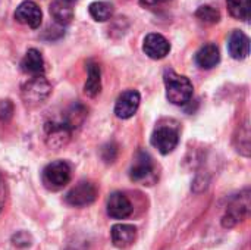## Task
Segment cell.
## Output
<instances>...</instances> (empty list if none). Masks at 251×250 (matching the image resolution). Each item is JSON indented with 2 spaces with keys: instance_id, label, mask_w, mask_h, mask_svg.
<instances>
[{
  "instance_id": "1",
  "label": "cell",
  "mask_w": 251,
  "mask_h": 250,
  "mask_svg": "<svg viewBox=\"0 0 251 250\" xmlns=\"http://www.w3.org/2000/svg\"><path fill=\"white\" fill-rule=\"evenodd\" d=\"M163 81L166 87V97L172 105L182 106L193 99L194 87L187 77L176 74L174 69H166Z\"/></svg>"
},
{
  "instance_id": "2",
  "label": "cell",
  "mask_w": 251,
  "mask_h": 250,
  "mask_svg": "<svg viewBox=\"0 0 251 250\" xmlns=\"http://www.w3.org/2000/svg\"><path fill=\"white\" fill-rule=\"evenodd\" d=\"M151 144L162 153L169 155L179 143V128L175 121H162L151 134Z\"/></svg>"
},
{
  "instance_id": "3",
  "label": "cell",
  "mask_w": 251,
  "mask_h": 250,
  "mask_svg": "<svg viewBox=\"0 0 251 250\" xmlns=\"http://www.w3.org/2000/svg\"><path fill=\"white\" fill-rule=\"evenodd\" d=\"M51 93V84L44 75H35L29 78L21 87V97L24 103L29 108L43 105Z\"/></svg>"
},
{
  "instance_id": "4",
  "label": "cell",
  "mask_w": 251,
  "mask_h": 250,
  "mask_svg": "<svg viewBox=\"0 0 251 250\" xmlns=\"http://www.w3.org/2000/svg\"><path fill=\"white\" fill-rule=\"evenodd\" d=\"M71 175H72V171L68 162L54 161L43 169L41 181L47 190L57 192V190H62L66 184H69Z\"/></svg>"
},
{
  "instance_id": "5",
  "label": "cell",
  "mask_w": 251,
  "mask_h": 250,
  "mask_svg": "<svg viewBox=\"0 0 251 250\" xmlns=\"http://www.w3.org/2000/svg\"><path fill=\"white\" fill-rule=\"evenodd\" d=\"M250 215V190H244L240 193L228 206L224 218L222 227L224 228H234L240 222H243Z\"/></svg>"
},
{
  "instance_id": "6",
  "label": "cell",
  "mask_w": 251,
  "mask_h": 250,
  "mask_svg": "<svg viewBox=\"0 0 251 250\" xmlns=\"http://www.w3.org/2000/svg\"><path fill=\"white\" fill-rule=\"evenodd\" d=\"M97 199V189L90 181H79L75 187H72L68 194L65 196V200L68 205L75 208H84L91 205Z\"/></svg>"
},
{
  "instance_id": "7",
  "label": "cell",
  "mask_w": 251,
  "mask_h": 250,
  "mask_svg": "<svg viewBox=\"0 0 251 250\" xmlns=\"http://www.w3.org/2000/svg\"><path fill=\"white\" fill-rule=\"evenodd\" d=\"M44 130H46V144L50 149H54V150L62 149L71 140L72 130L63 121H51V122H47L46 127H44Z\"/></svg>"
},
{
  "instance_id": "8",
  "label": "cell",
  "mask_w": 251,
  "mask_h": 250,
  "mask_svg": "<svg viewBox=\"0 0 251 250\" xmlns=\"http://www.w3.org/2000/svg\"><path fill=\"white\" fill-rule=\"evenodd\" d=\"M141 96L137 90H126L119 94L115 103V115L119 119H129L135 115L140 108Z\"/></svg>"
},
{
  "instance_id": "9",
  "label": "cell",
  "mask_w": 251,
  "mask_h": 250,
  "mask_svg": "<svg viewBox=\"0 0 251 250\" xmlns=\"http://www.w3.org/2000/svg\"><path fill=\"white\" fill-rule=\"evenodd\" d=\"M15 19L24 25H28L29 28H38L43 21V12L38 7V4L32 0L22 1L16 10H15Z\"/></svg>"
},
{
  "instance_id": "10",
  "label": "cell",
  "mask_w": 251,
  "mask_h": 250,
  "mask_svg": "<svg viewBox=\"0 0 251 250\" xmlns=\"http://www.w3.org/2000/svg\"><path fill=\"white\" fill-rule=\"evenodd\" d=\"M153 171H154V164H153L151 156H150L147 152L140 150V152L135 155L134 162H132V165H131L129 178H131L132 181L141 183V181L149 180V177L153 175Z\"/></svg>"
},
{
  "instance_id": "11",
  "label": "cell",
  "mask_w": 251,
  "mask_h": 250,
  "mask_svg": "<svg viewBox=\"0 0 251 250\" xmlns=\"http://www.w3.org/2000/svg\"><path fill=\"white\" fill-rule=\"evenodd\" d=\"M143 50L150 59L159 60V59H163L169 55L171 44L162 34L151 32V34L146 35L144 43H143Z\"/></svg>"
},
{
  "instance_id": "12",
  "label": "cell",
  "mask_w": 251,
  "mask_h": 250,
  "mask_svg": "<svg viewBox=\"0 0 251 250\" xmlns=\"http://www.w3.org/2000/svg\"><path fill=\"white\" fill-rule=\"evenodd\" d=\"M134 208L131 200L121 192H115L107 199V214L113 220H125L131 217Z\"/></svg>"
},
{
  "instance_id": "13",
  "label": "cell",
  "mask_w": 251,
  "mask_h": 250,
  "mask_svg": "<svg viewBox=\"0 0 251 250\" xmlns=\"http://www.w3.org/2000/svg\"><path fill=\"white\" fill-rule=\"evenodd\" d=\"M112 243L118 249H126L134 245L137 239V228L131 224H116L110 231Z\"/></svg>"
},
{
  "instance_id": "14",
  "label": "cell",
  "mask_w": 251,
  "mask_h": 250,
  "mask_svg": "<svg viewBox=\"0 0 251 250\" xmlns=\"http://www.w3.org/2000/svg\"><path fill=\"white\" fill-rule=\"evenodd\" d=\"M228 49H229V53L234 59H238V60L246 59L250 53V40L243 31L235 29L229 35Z\"/></svg>"
},
{
  "instance_id": "15",
  "label": "cell",
  "mask_w": 251,
  "mask_h": 250,
  "mask_svg": "<svg viewBox=\"0 0 251 250\" xmlns=\"http://www.w3.org/2000/svg\"><path fill=\"white\" fill-rule=\"evenodd\" d=\"M21 68L25 74H29L32 77L43 75L44 74V59H43L41 53L37 49H29L21 62Z\"/></svg>"
},
{
  "instance_id": "16",
  "label": "cell",
  "mask_w": 251,
  "mask_h": 250,
  "mask_svg": "<svg viewBox=\"0 0 251 250\" xmlns=\"http://www.w3.org/2000/svg\"><path fill=\"white\" fill-rule=\"evenodd\" d=\"M221 60V53L216 44H204L196 55V62L203 69H212Z\"/></svg>"
},
{
  "instance_id": "17",
  "label": "cell",
  "mask_w": 251,
  "mask_h": 250,
  "mask_svg": "<svg viewBox=\"0 0 251 250\" xmlns=\"http://www.w3.org/2000/svg\"><path fill=\"white\" fill-rule=\"evenodd\" d=\"M87 72L88 78L84 85V93L90 97H96L101 90V71L100 66L96 62L87 63Z\"/></svg>"
},
{
  "instance_id": "18",
  "label": "cell",
  "mask_w": 251,
  "mask_h": 250,
  "mask_svg": "<svg viewBox=\"0 0 251 250\" xmlns=\"http://www.w3.org/2000/svg\"><path fill=\"white\" fill-rule=\"evenodd\" d=\"M50 15L56 24L68 25L74 19V9L71 3H66L63 0H54L50 4Z\"/></svg>"
},
{
  "instance_id": "19",
  "label": "cell",
  "mask_w": 251,
  "mask_h": 250,
  "mask_svg": "<svg viewBox=\"0 0 251 250\" xmlns=\"http://www.w3.org/2000/svg\"><path fill=\"white\" fill-rule=\"evenodd\" d=\"M234 144H235V149H237L238 153H241L246 158L250 156V127H249L247 121L238 127V130H237V133L234 136Z\"/></svg>"
},
{
  "instance_id": "20",
  "label": "cell",
  "mask_w": 251,
  "mask_h": 250,
  "mask_svg": "<svg viewBox=\"0 0 251 250\" xmlns=\"http://www.w3.org/2000/svg\"><path fill=\"white\" fill-rule=\"evenodd\" d=\"M85 118H87V109L81 103H75L66 111L63 122L74 131L85 121Z\"/></svg>"
},
{
  "instance_id": "21",
  "label": "cell",
  "mask_w": 251,
  "mask_h": 250,
  "mask_svg": "<svg viewBox=\"0 0 251 250\" xmlns=\"http://www.w3.org/2000/svg\"><path fill=\"white\" fill-rule=\"evenodd\" d=\"M226 6L232 18L238 21L250 19V0H226Z\"/></svg>"
},
{
  "instance_id": "22",
  "label": "cell",
  "mask_w": 251,
  "mask_h": 250,
  "mask_svg": "<svg viewBox=\"0 0 251 250\" xmlns=\"http://www.w3.org/2000/svg\"><path fill=\"white\" fill-rule=\"evenodd\" d=\"M91 18L97 22L109 21L113 15V6L109 1H93L88 7Z\"/></svg>"
},
{
  "instance_id": "23",
  "label": "cell",
  "mask_w": 251,
  "mask_h": 250,
  "mask_svg": "<svg viewBox=\"0 0 251 250\" xmlns=\"http://www.w3.org/2000/svg\"><path fill=\"white\" fill-rule=\"evenodd\" d=\"M196 16L200 22L203 24H207V25H212V24H216L221 21V12L209 4H204V6H200L197 10H196Z\"/></svg>"
},
{
  "instance_id": "24",
  "label": "cell",
  "mask_w": 251,
  "mask_h": 250,
  "mask_svg": "<svg viewBox=\"0 0 251 250\" xmlns=\"http://www.w3.org/2000/svg\"><path fill=\"white\" fill-rule=\"evenodd\" d=\"M12 245L18 249H26L32 245V237L28 231H18L12 236Z\"/></svg>"
},
{
  "instance_id": "25",
  "label": "cell",
  "mask_w": 251,
  "mask_h": 250,
  "mask_svg": "<svg viewBox=\"0 0 251 250\" xmlns=\"http://www.w3.org/2000/svg\"><path fill=\"white\" fill-rule=\"evenodd\" d=\"M101 158L106 164H112L118 158V146L115 143H107L101 149Z\"/></svg>"
},
{
  "instance_id": "26",
  "label": "cell",
  "mask_w": 251,
  "mask_h": 250,
  "mask_svg": "<svg viewBox=\"0 0 251 250\" xmlns=\"http://www.w3.org/2000/svg\"><path fill=\"white\" fill-rule=\"evenodd\" d=\"M13 103L6 99V100H0V121L1 122H7L10 121V118L13 116Z\"/></svg>"
},
{
  "instance_id": "27",
  "label": "cell",
  "mask_w": 251,
  "mask_h": 250,
  "mask_svg": "<svg viewBox=\"0 0 251 250\" xmlns=\"http://www.w3.org/2000/svg\"><path fill=\"white\" fill-rule=\"evenodd\" d=\"M6 196H7V190H6V181L4 177L0 174V214L6 205Z\"/></svg>"
},
{
  "instance_id": "28",
  "label": "cell",
  "mask_w": 251,
  "mask_h": 250,
  "mask_svg": "<svg viewBox=\"0 0 251 250\" xmlns=\"http://www.w3.org/2000/svg\"><path fill=\"white\" fill-rule=\"evenodd\" d=\"M169 0H140V3L143 6H147V7H153V6H159L162 3H166Z\"/></svg>"
},
{
  "instance_id": "29",
  "label": "cell",
  "mask_w": 251,
  "mask_h": 250,
  "mask_svg": "<svg viewBox=\"0 0 251 250\" xmlns=\"http://www.w3.org/2000/svg\"><path fill=\"white\" fill-rule=\"evenodd\" d=\"M63 1H66V3H71V4H72V3H74V1H76V0H63Z\"/></svg>"
}]
</instances>
